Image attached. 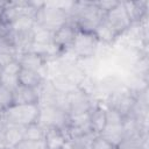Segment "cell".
Returning a JSON list of instances; mask_svg holds the SVG:
<instances>
[{"instance_id": "6da1fadb", "label": "cell", "mask_w": 149, "mask_h": 149, "mask_svg": "<svg viewBox=\"0 0 149 149\" xmlns=\"http://www.w3.org/2000/svg\"><path fill=\"white\" fill-rule=\"evenodd\" d=\"M105 13L97 6L95 1H73L69 12V22L78 30L93 33L104 20Z\"/></svg>"}, {"instance_id": "7a4b0ae2", "label": "cell", "mask_w": 149, "mask_h": 149, "mask_svg": "<svg viewBox=\"0 0 149 149\" xmlns=\"http://www.w3.org/2000/svg\"><path fill=\"white\" fill-rule=\"evenodd\" d=\"M35 22L51 33H55L61 27L69 23V15L65 10L54 6L51 1H49L44 2V5L37 10Z\"/></svg>"}, {"instance_id": "3957f363", "label": "cell", "mask_w": 149, "mask_h": 149, "mask_svg": "<svg viewBox=\"0 0 149 149\" xmlns=\"http://www.w3.org/2000/svg\"><path fill=\"white\" fill-rule=\"evenodd\" d=\"M5 116L7 123L26 127L38 121L40 105H13L5 111Z\"/></svg>"}, {"instance_id": "277c9868", "label": "cell", "mask_w": 149, "mask_h": 149, "mask_svg": "<svg viewBox=\"0 0 149 149\" xmlns=\"http://www.w3.org/2000/svg\"><path fill=\"white\" fill-rule=\"evenodd\" d=\"M107 101H108L107 102L108 108L116 111L125 118V116H128L133 111L136 102V94L130 92L123 85V86H120L114 92H112L108 95Z\"/></svg>"}, {"instance_id": "5b68a950", "label": "cell", "mask_w": 149, "mask_h": 149, "mask_svg": "<svg viewBox=\"0 0 149 149\" xmlns=\"http://www.w3.org/2000/svg\"><path fill=\"white\" fill-rule=\"evenodd\" d=\"M98 44L99 41L97 40L93 33H87L77 29L73 42L71 44V49L78 57L90 58L95 55L98 50Z\"/></svg>"}, {"instance_id": "8992f818", "label": "cell", "mask_w": 149, "mask_h": 149, "mask_svg": "<svg viewBox=\"0 0 149 149\" xmlns=\"http://www.w3.org/2000/svg\"><path fill=\"white\" fill-rule=\"evenodd\" d=\"M93 106L94 104L90 94L80 86H78L77 88L68 93V114L69 115L90 113Z\"/></svg>"}, {"instance_id": "52a82bcc", "label": "cell", "mask_w": 149, "mask_h": 149, "mask_svg": "<svg viewBox=\"0 0 149 149\" xmlns=\"http://www.w3.org/2000/svg\"><path fill=\"white\" fill-rule=\"evenodd\" d=\"M69 114L55 106H40V116L38 123L42 125L44 128L56 127L63 129L66 126Z\"/></svg>"}, {"instance_id": "ba28073f", "label": "cell", "mask_w": 149, "mask_h": 149, "mask_svg": "<svg viewBox=\"0 0 149 149\" xmlns=\"http://www.w3.org/2000/svg\"><path fill=\"white\" fill-rule=\"evenodd\" d=\"M104 20L119 34V36L122 35L128 29H130V27L133 26L122 1H120L113 9L108 10L105 14Z\"/></svg>"}, {"instance_id": "9c48e42d", "label": "cell", "mask_w": 149, "mask_h": 149, "mask_svg": "<svg viewBox=\"0 0 149 149\" xmlns=\"http://www.w3.org/2000/svg\"><path fill=\"white\" fill-rule=\"evenodd\" d=\"M77 28L72 23H66L65 26L61 27L58 30L54 33L52 36V44L62 52L71 48V44L73 42L74 35H76Z\"/></svg>"}, {"instance_id": "30bf717a", "label": "cell", "mask_w": 149, "mask_h": 149, "mask_svg": "<svg viewBox=\"0 0 149 149\" xmlns=\"http://www.w3.org/2000/svg\"><path fill=\"white\" fill-rule=\"evenodd\" d=\"M40 102L38 90L19 85L13 91V105H36Z\"/></svg>"}, {"instance_id": "8fae6325", "label": "cell", "mask_w": 149, "mask_h": 149, "mask_svg": "<svg viewBox=\"0 0 149 149\" xmlns=\"http://www.w3.org/2000/svg\"><path fill=\"white\" fill-rule=\"evenodd\" d=\"M43 142H44L45 149H65L69 146V142L63 130L56 127L45 128Z\"/></svg>"}, {"instance_id": "7c38bea8", "label": "cell", "mask_w": 149, "mask_h": 149, "mask_svg": "<svg viewBox=\"0 0 149 149\" xmlns=\"http://www.w3.org/2000/svg\"><path fill=\"white\" fill-rule=\"evenodd\" d=\"M133 24L146 20L148 15V1H122Z\"/></svg>"}, {"instance_id": "4fadbf2b", "label": "cell", "mask_w": 149, "mask_h": 149, "mask_svg": "<svg viewBox=\"0 0 149 149\" xmlns=\"http://www.w3.org/2000/svg\"><path fill=\"white\" fill-rule=\"evenodd\" d=\"M17 78H19V84L20 85L31 87V88H36V90H38L44 83V78H43L41 72L29 70V69H24V68L20 69Z\"/></svg>"}, {"instance_id": "5bb4252c", "label": "cell", "mask_w": 149, "mask_h": 149, "mask_svg": "<svg viewBox=\"0 0 149 149\" xmlns=\"http://www.w3.org/2000/svg\"><path fill=\"white\" fill-rule=\"evenodd\" d=\"M16 59L19 61L21 68L38 71V72H41V70L44 68V65L47 63L45 58H43L42 56H40L37 54H34V52L20 54Z\"/></svg>"}, {"instance_id": "9a60e30c", "label": "cell", "mask_w": 149, "mask_h": 149, "mask_svg": "<svg viewBox=\"0 0 149 149\" xmlns=\"http://www.w3.org/2000/svg\"><path fill=\"white\" fill-rule=\"evenodd\" d=\"M106 125V108L94 105L90 111V127L91 132L99 135Z\"/></svg>"}, {"instance_id": "2e32d148", "label": "cell", "mask_w": 149, "mask_h": 149, "mask_svg": "<svg viewBox=\"0 0 149 149\" xmlns=\"http://www.w3.org/2000/svg\"><path fill=\"white\" fill-rule=\"evenodd\" d=\"M23 128L24 127L16 125H7L2 134V141L7 149H13L23 140Z\"/></svg>"}, {"instance_id": "e0dca14e", "label": "cell", "mask_w": 149, "mask_h": 149, "mask_svg": "<svg viewBox=\"0 0 149 149\" xmlns=\"http://www.w3.org/2000/svg\"><path fill=\"white\" fill-rule=\"evenodd\" d=\"M93 34L97 37V40L99 41V43L101 42L104 44H112L119 38V34L105 20H102L98 24V27L94 29Z\"/></svg>"}, {"instance_id": "ac0fdd59", "label": "cell", "mask_w": 149, "mask_h": 149, "mask_svg": "<svg viewBox=\"0 0 149 149\" xmlns=\"http://www.w3.org/2000/svg\"><path fill=\"white\" fill-rule=\"evenodd\" d=\"M106 141H108L113 147H118V144L123 139L122 125L121 126H105V128L99 134Z\"/></svg>"}, {"instance_id": "d6986e66", "label": "cell", "mask_w": 149, "mask_h": 149, "mask_svg": "<svg viewBox=\"0 0 149 149\" xmlns=\"http://www.w3.org/2000/svg\"><path fill=\"white\" fill-rule=\"evenodd\" d=\"M118 149H147L148 140L147 135L135 136V137H125L118 144Z\"/></svg>"}, {"instance_id": "ffe728a7", "label": "cell", "mask_w": 149, "mask_h": 149, "mask_svg": "<svg viewBox=\"0 0 149 149\" xmlns=\"http://www.w3.org/2000/svg\"><path fill=\"white\" fill-rule=\"evenodd\" d=\"M45 128L38 122L31 123L23 128V140L28 141H43Z\"/></svg>"}, {"instance_id": "44dd1931", "label": "cell", "mask_w": 149, "mask_h": 149, "mask_svg": "<svg viewBox=\"0 0 149 149\" xmlns=\"http://www.w3.org/2000/svg\"><path fill=\"white\" fill-rule=\"evenodd\" d=\"M52 36H54V33H51L50 30H48V29L36 24V23L33 27V40H34V43L52 44Z\"/></svg>"}, {"instance_id": "7402d4cb", "label": "cell", "mask_w": 149, "mask_h": 149, "mask_svg": "<svg viewBox=\"0 0 149 149\" xmlns=\"http://www.w3.org/2000/svg\"><path fill=\"white\" fill-rule=\"evenodd\" d=\"M13 106V91L0 84V109L6 111Z\"/></svg>"}, {"instance_id": "603a6c76", "label": "cell", "mask_w": 149, "mask_h": 149, "mask_svg": "<svg viewBox=\"0 0 149 149\" xmlns=\"http://www.w3.org/2000/svg\"><path fill=\"white\" fill-rule=\"evenodd\" d=\"M123 116L112 108H106V125L105 126H121Z\"/></svg>"}, {"instance_id": "cb8c5ba5", "label": "cell", "mask_w": 149, "mask_h": 149, "mask_svg": "<svg viewBox=\"0 0 149 149\" xmlns=\"http://www.w3.org/2000/svg\"><path fill=\"white\" fill-rule=\"evenodd\" d=\"M0 84H2L3 86L8 87L12 91H14L20 85L19 84L17 74H9V73H3V72H2V76H1Z\"/></svg>"}, {"instance_id": "d4e9b609", "label": "cell", "mask_w": 149, "mask_h": 149, "mask_svg": "<svg viewBox=\"0 0 149 149\" xmlns=\"http://www.w3.org/2000/svg\"><path fill=\"white\" fill-rule=\"evenodd\" d=\"M13 149H45V146H44V142L43 141H28V140H22Z\"/></svg>"}, {"instance_id": "484cf974", "label": "cell", "mask_w": 149, "mask_h": 149, "mask_svg": "<svg viewBox=\"0 0 149 149\" xmlns=\"http://www.w3.org/2000/svg\"><path fill=\"white\" fill-rule=\"evenodd\" d=\"M114 148L115 147H113L108 141H106L100 135H97L91 143V149H114Z\"/></svg>"}, {"instance_id": "4316f807", "label": "cell", "mask_w": 149, "mask_h": 149, "mask_svg": "<svg viewBox=\"0 0 149 149\" xmlns=\"http://www.w3.org/2000/svg\"><path fill=\"white\" fill-rule=\"evenodd\" d=\"M21 69V65L19 63L17 59L13 61L12 63H9L7 66H5L2 69V72L3 73H9V74H19V71Z\"/></svg>"}, {"instance_id": "83f0119b", "label": "cell", "mask_w": 149, "mask_h": 149, "mask_svg": "<svg viewBox=\"0 0 149 149\" xmlns=\"http://www.w3.org/2000/svg\"><path fill=\"white\" fill-rule=\"evenodd\" d=\"M120 1H114V0H108V1H95V3H97V6L106 14L108 10H111V9H113L118 3H119Z\"/></svg>"}, {"instance_id": "f1b7e54d", "label": "cell", "mask_w": 149, "mask_h": 149, "mask_svg": "<svg viewBox=\"0 0 149 149\" xmlns=\"http://www.w3.org/2000/svg\"><path fill=\"white\" fill-rule=\"evenodd\" d=\"M16 59V56L12 55V54H6V52H0V66L3 69L5 66H7L9 63H12L13 61Z\"/></svg>"}, {"instance_id": "f546056e", "label": "cell", "mask_w": 149, "mask_h": 149, "mask_svg": "<svg viewBox=\"0 0 149 149\" xmlns=\"http://www.w3.org/2000/svg\"><path fill=\"white\" fill-rule=\"evenodd\" d=\"M0 149H7L6 148V146H5V143H3V141H2V139L0 137Z\"/></svg>"}, {"instance_id": "4dcf8cb0", "label": "cell", "mask_w": 149, "mask_h": 149, "mask_svg": "<svg viewBox=\"0 0 149 149\" xmlns=\"http://www.w3.org/2000/svg\"><path fill=\"white\" fill-rule=\"evenodd\" d=\"M1 76H2V68L0 66V80H1Z\"/></svg>"}, {"instance_id": "1f68e13d", "label": "cell", "mask_w": 149, "mask_h": 149, "mask_svg": "<svg viewBox=\"0 0 149 149\" xmlns=\"http://www.w3.org/2000/svg\"><path fill=\"white\" fill-rule=\"evenodd\" d=\"M65 149H69V146H68V148H65Z\"/></svg>"}, {"instance_id": "d6a6232c", "label": "cell", "mask_w": 149, "mask_h": 149, "mask_svg": "<svg viewBox=\"0 0 149 149\" xmlns=\"http://www.w3.org/2000/svg\"><path fill=\"white\" fill-rule=\"evenodd\" d=\"M114 149H118V148H116V147H115V148H114Z\"/></svg>"}]
</instances>
